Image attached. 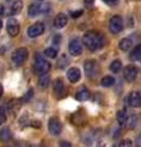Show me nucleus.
Instances as JSON below:
<instances>
[{"mask_svg": "<svg viewBox=\"0 0 141 147\" xmlns=\"http://www.w3.org/2000/svg\"><path fill=\"white\" fill-rule=\"evenodd\" d=\"M43 32H44V25L42 22H36L34 25H32L27 30V34H28L31 38H36V37L43 34Z\"/></svg>", "mask_w": 141, "mask_h": 147, "instance_id": "nucleus-8", "label": "nucleus"}, {"mask_svg": "<svg viewBox=\"0 0 141 147\" xmlns=\"http://www.w3.org/2000/svg\"><path fill=\"white\" fill-rule=\"evenodd\" d=\"M129 103L133 107H141V92H131L129 96Z\"/></svg>", "mask_w": 141, "mask_h": 147, "instance_id": "nucleus-13", "label": "nucleus"}, {"mask_svg": "<svg viewBox=\"0 0 141 147\" xmlns=\"http://www.w3.org/2000/svg\"><path fill=\"white\" fill-rule=\"evenodd\" d=\"M10 139H11V132L9 129H3V130H0V140L9 141Z\"/></svg>", "mask_w": 141, "mask_h": 147, "instance_id": "nucleus-24", "label": "nucleus"}, {"mask_svg": "<svg viewBox=\"0 0 141 147\" xmlns=\"http://www.w3.org/2000/svg\"><path fill=\"white\" fill-rule=\"evenodd\" d=\"M49 11V5L48 4H32L30 7H28V15L31 17H36V16H39L44 12H48Z\"/></svg>", "mask_w": 141, "mask_h": 147, "instance_id": "nucleus-3", "label": "nucleus"}, {"mask_svg": "<svg viewBox=\"0 0 141 147\" xmlns=\"http://www.w3.org/2000/svg\"><path fill=\"white\" fill-rule=\"evenodd\" d=\"M133 47V40L129 39V38H124L119 42V48L124 52H128V50Z\"/></svg>", "mask_w": 141, "mask_h": 147, "instance_id": "nucleus-20", "label": "nucleus"}, {"mask_svg": "<svg viewBox=\"0 0 141 147\" xmlns=\"http://www.w3.org/2000/svg\"><path fill=\"white\" fill-rule=\"evenodd\" d=\"M6 121V112L4 107H0V125Z\"/></svg>", "mask_w": 141, "mask_h": 147, "instance_id": "nucleus-26", "label": "nucleus"}, {"mask_svg": "<svg viewBox=\"0 0 141 147\" xmlns=\"http://www.w3.org/2000/svg\"><path fill=\"white\" fill-rule=\"evenodd\" d=\"M49 82H51V79H49V76L47 75V74H43V75H40L39 80H38V84H39V86L42 87V88H45V87H48Z\"/></svg>", "mask_w": 141, "mask_h": 147, "instance_id": "nucleus-21", "label": "nucleus"}, {"mask_svg": "<svg viewBox=\"0 0 141 147\" xmlns=\"http://www.w3.org/2000/svg\"><path fill=\"white\" fill-rule=\"evenodd\" d=\"M48 129H49V132H51L52 135L58 136L61 132V130H63L60 120H59L57 117L51 118V119H49V123H48Z\"/></svg>", "mask_w": 141, "mask_h": 147, "instance_id": "nucleus-7", "label": "nucleus"}, {"mask_svg": "<svg viewBox=\"0 0 141 147\" xmlns=\"http://www.w3.org/2000/svg\"><path fill=\"white\" fill-rule=\"evenodd\" d=\"M54 94L57 96L58 98H60L64 96L65 93V84H64V80L63 79H57L55 81H54Z\"/></svg>", "mask_w": 141, "mask_h": 147, "instance_id": "nucleus-12", "label": "nucleus"}, {"mask_svg": "<svg viewBox=\"0 0 141 147\" xmlns=\"http://www.w3.org/2000/svg\"><path fill=\"white\" fill-rule=\"evenodd\" d=\"M81 15H82V10H79V11H72L71 12V17H80Z\"/></svg>", "mask_w": 141, "mask_h": 147, "instance_id": "nucleus-29", "label": "nucleus"}, {"mask_svg": "<svg viewBox=\"0 0 141 147\" xmlns=\"http://www.w3.org/2000/svg\"><path fill=\"white\" fill-rule=\"evenodd\" d=\"M60 147H72V145L70 144V142H67V141H61L60 142Z\"/></svg>", "mask_w": 141, "mask_h": 147, "instance_id": "nucleus-30", "label": "nucleus"}, {"mask_svg": "<svg viewBox=\"0 0 141 147\" xmlns=\"http://www.w3.org/2000/svg\"><path fill=\"white\" fill-rule=\"evenodd\" d=\"M109 69H111V71L114 72V74L119 72L121 70V61L120 60H113L111 66H109Z\"/></svg>", "mask_w": 141, "mask_h": 147, "instance_id": "nucleus-23", "label": "nucleus"}, {"mask_svg": "<svg viewBox=\"0 0 141 147\" xmlns=\"http://www.w3.org/2000/svg\"><path fill=\"white\" fill-rule=\"evenodd\" d=\"M6 30H7V33L10 34L11 37H16L20 32V25L15 18H9L7 24H6Z\"/></svg>", "mask_w": 141, "mask_h": 147, "instance_id": "nucleus-10", "label": "nucleus"}, {"mask_svg": "<svg viewBox=\"0 0 141 147\" xmlns=\"http://www.w3.org/2000/svg\"><path fill=\"white\" fill-rule=\"evenodd\" d=\"M138 74H139V70H138V67H135L133 65H129V66H126L124 67V71H123V76H124V79L126 81H134L136 79V76H138Z\"/></svg>", "mask_w": 141, "mask_h": 147, "instance_id": "nucleus-9", "label": "nucleus"}, {"mask_svg": "<svg viewBox=\"0 0 141 147\" xmlns=\"http://www.w3.org/2000/svg\"><path fill=\"white\" fill-rule=\"evenodd\" d=\"M69 52L71 55H74V57H79V55L82 53V45H81L80 40L77 38L72 39L69 43Z\"/></svg>", "mask_w": 141, "mask_h": 147, "instance_id": "nucleus-11", "label": "nucleus"}, {"mask_svg": "<svg viewBox=\"0 0 141 147\" xmlns=\"http://www.w3.org/2000/svg\"><path fill=\"white\" fill-rule=\"evenodd\" d=\"M44 54H45V57H48V58H57V55H58V50L55 48H47L44 50Z\"/></svg>", "mask_w": 141, "mask_h": 147, "instance_id": "nucleus-25", "label": "nucleus"}, {"mask_svg": "<svg viewBox=\"0 0 141 147\" xmlns=\"http://www.w3.org/2000/svg\"><path fill=\"white\" fill-rule=\"evenodd\" d=\"M106 3H108V4H114L115 1H118V0H104Z\"/></svg>", "mask_w": 141, "mask_h": 147, "instance_id": "nucleus-32", "label": "nucleus"}, {"mask_svg": "<svg viewBox=\"0 0 141 147\" xmlns=\"http://www.w3.org/2000/svg\"><path fill=\"white\" fill-rule=\"evenodd\" d=\"M128 112H126V109H121L118 112V115H117V120L118 123H119V125L120 126H125V125H128Z\"/></svg>", "mask_w": 141, "mask_h": 147, "instance_id": "nucleus-16", "label": "nucleus"}, {"mask_svg": "<svg viewBox=\"0 0 141 147\" xmlns=\"http://www.w3.org/2000/svg\"><path fill=\"white\" fill-rule=\"evenodd\" d=\"M22 7H24V3L21 1V0H16V1L12 3V5L10 7V15H17V13H20Z\"/></svg>", "mask_w": 141, "mask_h": 147, "instance_id": "nucleus-17", "label": "nucleus"}, {"mask_svg": "<svg viewBox=\"0 0 141 147\" xmlns=\"http://www.w3.org/2000/svg\"><path fill=\"white\" fill-rule=\"evenodd\" d=\"M123 30V18L120 16H113L109 20V31L113 34H117Z\"/></svg>", "mask_w": 141, "mask_h": 147, "instance_id": "nucleus-6", "label": "nucleus"}, {"mask_svg": "<svg viewBox=\"0 0 141 147\" xmlns=\"http://www.w3.org/2000/svg\"><path fill=\"white\" fill-rule=\"evenodd\" d=\"M136 146L138 147H141V135L138 136V139H136Z\"/></svg>", "mask_w": 141, "mask_h": 147, "instance_id": "nucleus-31", "label": "nucleus"}, {"mask_svg": "<svg viewBox=\"0 0 141 147\" xmlns=\"http://www.w3.org/2000/svg\"><path fill=\"white\" fill-rule=\"evenodd\" d=\"M40 1H42V0H40Z\"/></svg>", "mask_w": 141, "mask_h": 147, "instance_id": "nucleus-37", "label": "nucleus"}, {"mask_svg": "<svg viewBox=\"0 0 141 147\" xmlns=\"http://www.w3.org/2000/svg\"><path fill=\"white\" fill-rule=\"evenodd\" d=\"M80 77H81V71L77 67H71L67 70V79H69L70 82L75 84V82L80 80Z\"/></svg>", "mask_w": 141, "mask_h": 147, "instance_id": "nucleus-14", "label": "nucleus"}, {"mask_svg": "<svg viewBox=\"0 0 141 147\" xmlns=\"http://www.w3.org/2000/svg\"><path fill=\"white\" fill-rule=\"evenodd\" d=\"M119 147H133V142L130 140H124L119 144Z\"/></svg>", "mask_w": 141, "mask_h": 147, "instance_id": "nucleus-28", "label": "nucleus"}, {"mask_svg": "<svg viewBox=\"0 0 141 147\" xmlns=\"http://www.w3.org/2000/svg\"><path fill=\"white\" fill-rule=\"evenodd\" d=\"M3 92H4V88H3L1 84H0V98H1V96H3Z\"/></svg>", "mask_w": 141, "mask_h": 147, "instance_id": "nucleus-33", "label": "nucleus"}, {"mask_svg": "<svg viewBox=\"0 0 141 147\" xmlns=\"http://www.w3.org/2000/svg\"><path fill=\"white\" fill-rule=\"evenodd\" d=\"M1 27H3V22L0 21V30H1Z\"/></svg>", "mask_w": 141, "mask_h": 147, "instance_id": "nucleus-34", "label": "nucleus"}, {"mask_svg": "<svg viewBox=\"0 0 141 147\" xmlns=\"http://www.w3.org/2000/svg\"><path fill=\"white\" fill-rule=\"evenodd\" d=\"M66 24H67V17L64 13H59L55 17V20H54V27L55 28H64Z\"/></svg>", "mask_w": 141, "mask_h": 147, "instance_id": "nucleus-15", "label": "nucleus"}, {"mask_svg": "<svg viewBox=\"0 0 141 147\" xmlns=\"http://www.w3.org/2000/svg\"><path fill=\"white\" fill-rule=\"evenodd\" d=\"M84 70H85L86 76L93 77V76H97L98 75L99 66H98L97 61H94V60H87V61L84 64Z\"/></svg>", "mask_w": 141, "mask_h": 147, "instance_id": "nucleus-4", "label": "nucleus"}, {"mask_svg": "<svg viewBox=\"0 0 141 147\" xmlns=\"http://www.w3.org/2000/svg\"><path fill=\"white\" fill-rule=\"evenodd\" d=\"M114 84H115V80H114V77H112V76H104L101 81V85L103 87H111Z\"/></svg>", "mask_w": 141, "mask_h": 147, "instance_id": "nucleus-22", "label": "nucleus"}, {"mask_svg": "<svg viewBox=\"0 0 141 147\" xmlns=\"http://www.w3.org/2000/svg\"><path fill=\"white\" fill-rule=\"evenodd\" d=\"M33 147H43V146H33Z\"/></svg>", "mask_w": 141, "mask_h": 147, "instance_id": "nucleus-35", "label": "nucleus"}, {"mask_svg": "<svg viewBox=\"0 0 141 147\" xmlns=\"http://www.w3.org/2000/svg\"><path fill=\"white\" fill-rule=\"evenodd\" d=\"M128 123H130V124H129V127H130V129H133V127H135V126H136L138 119H136V117H133V118L128 119Z\"/></svg>", "mask_w": 141, "mask_h": 147, "instance_id": "nucleus-27", "label": "nucleus"}, {"mask_svg": "<svg viewBox=\"0 0 141 147\" xmlns=\"http://www.w3.org/2000/svg\"><path fill=\"white\" fill-rule=\"evenodd\" d=\"M84 44L90 50H98L104 45V38L99 32L88 31L84 36Z\"/></svg>", "mask_w": 141, "mask_h": 147, "instance_id": "nucleus-1", "label": "nucleus"}, {"mask_svg": "<svg viewBox=\"0 0 141 147\" xmlns=\"http://www.w3.org/2000/svg\"><path fill=\"white\" fill-rule=\"evenodd\" d=\"M34 72L38 74V75H43V74H47L49 70H51V63L45 61L44 59L42 58H38L34 63Z\"/></svg>", "mask_w": 141, "mask_h": 147, "instance_id": "nucleus-5", "label": "nucleus"}, {"mask_svg": "<svg viewBox=\"0 0 141 147\" xmlns=\"http://www.w3.org/2000/svg\"><path fill=\"white\" fill-rule=\"evenodd\" d=\"M0 71H1V64H0Z\"/></svg>", "mask_w": 141, "mask_h": 147, "instance_id": "nucleus-36", "label": "nucleus"}, {"mask_svg": "<svg viewBox=\"0 0 141 147\" xmlns=\"http://www.w3.org/2000/svg\"><path fill=\"white\" fill-rule=\"evenodd\" d=\"M130 58L133 59V60L141 61V44H138L133 49V52H131V54H130Z\"/></svg>", "mask_w": 141, "mask_h": 147, "instance_id": "nucleus-19", "label": "nucleus"}, {"mask_svg": "<svg viewBox=\"0 0 141 147\" xmlns=\"http://www.w3.org/2000/svg\"><path fill=\"white\" fill-rule=\"evenodd\" d=\"M90 96H91V93H90V91L87 88H81L80 91H77V93H76L75 97H76L77 100L84 102V100H87L90 98Z\"/></svg>", "mask_w": 141, "mask_h": 147, "instance_id": "nucleus-18", "label": "nucleus"}, {"mask_svg": "<svg viewBox=\"0 0 141 147\" xmlns=\"http://www.w3.org/2000/svg\"><path fill=\"white\" fill-rule=\"evenodd\" d=\"M27 58H28V50L26 48H19L16 49L15 52L12 53V63L15 64V65H22L26 60Z\"/></svg>", "mask_w": 141, "mask_h": 147, "instance_id": "nucleus-2", "label": "nucleus"}]
</instances>
